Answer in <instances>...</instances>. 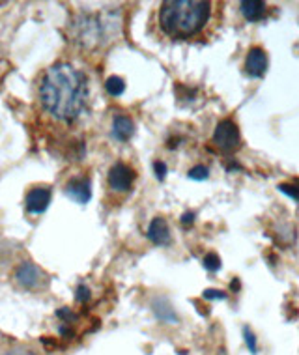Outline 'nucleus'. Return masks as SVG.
Returning <instances> with one entry per match:
<instances>
[{"label": "nucleus", "mask_w": 299, "mask_h": 355, "mask_svg": "<svg viewBox=\"0 0 299 355\" xmlns=\"http://www.w3.org/2000/svg\"><path fill=\"white\" fill-rule=\"evenodd\" d=\"M40 99L51 116L60 122H74L88 101V79L71 64H55L43 73Z\"/></svg>", "instance_id": "f257e3e1"}, {"label": "nucleus", "mask_w": 299, "mask_h": 355, "mask_svg": "<svg viewBox=\"0 0 299 355\" xmlns=\"http://www.w3.org/2000/svg\"><path fill=\"white\" fill-rule=\"evenodd\" d=\"M212 4L204 0H171L159 10V25L166 36L187 40L208 25Z\"/></svg>", "instance_id": "f03ea898"}, {"label": "nucleus", "mask_w": 299, "mask_h": 355, "mask_svg": "<svg viewBox=\"0 0 299 355\" xmlns=\"http://www.w3.org/2000/svg\"><path fill=\"white\" fill-rule=\"evenodd\" d=\"M214 144L223 152L230 153L236 152L241 144V135H239V129L234 120L225 118L215 125L214 131Z\"/></svg>", "instance_id": "7ed1b4c3"}, {"label": "nucleus", "mask_w": 299, "mask_h": 355, "mask_svg": "<svg viewBox=\"0 0 299 355\" xmlns=\"http://www.w3.org/2000/svg\"><path fill=\"white\" fill-rule=\"evenodd\" d=\"M109 185L112 191H118V193H126V191L131 189V185L135 182V171L129 165L118 161L114 165L110 166L109 171Z\"/></svg>", "instance_id": "20e7f679"}, {"label": "nucleus", "mask_w": 299, "mask_h": 355, "mask_svg": "<svg viewBox=\"0 0 299 355\" xmlns=\"http://www.w3.org/2000/svg\"><path fill=\"white\" fill-rule=\"evenodd\" d=\"M268 69V55L262 47H253L245 58V73L253 79H260Z\"/></svg>", "instance_id": "39448f33"}, {"label": "nucleus", "mask_w": 299, "mask_h": 355, "mask_svg": "<svg viewBox=\"0 0 299 355\" xmlns=\"http://www.w3.org/2000/svg\"><path fill=\"white\" fill-rule=\"evenodd\" d=\"M66 195L77 204H88L92 198V184L88 178H71L64 187Z\"/></svg>", "instance_id": "423d86ee"}, {"label": "nucleus", "mask_w": 299, "mask_h": 355, "mask_svg": "<svg viewBox=\"0 0 299 355\" xmlns=\"http://www.w3.org/2000/svg\"><path fill=\"white\" fill-rule=\"evenodd\" d=\"M51 204V187H36V189L28 191L25 198L26 211L32 215L43 214L49 208Z\"/></svg>", "instance_id": "0eeeda50"}, {"label": "nucleus", "mask_w": 299, "mask_h": 355, "mask_svg": "<svg viewBox=\"0 0 299 355\" xmlns=\"http://www.w3.org/2000/svg\"><path fill=\"white\" fill-rule=\"evenodd\" d=\"M17 281L21 286L28 288V290H34V288H40L43 284V273L42 270L37 268L36 263L25 262L21 263L17 268Z\"/></svg>", "instance_id": "6e6552de"}, {"label": "nucleus", "mask_w": 299, "mask_h": 355, "mask_svg": "<svg viewBox=\"0 0 299 355\" xmlns=\"http://www.w3.org/2000/svg\"><path fill=\"white\" fill-rule=\"evenodd\" d=\"M146 236L152 243H155L159 247H165L171 243V228H169V225H166V220L163 217H155L150 223Z\"/></svg>", "instance_id": "1a4fd4ad"}, {"label": "nucleus", "mask_w": 299, "mask_h": 355, "mask_svg": "<svg viewBox=\"0 0 299 355\" xmlns=\"http://www.w3.org/2000/svg\"><path fill=\"white\" fill-rule=\"evenodd\" d=\"M239 12L245 17V21L258 23V21H262L266 12H268V4L262 0H244L239 4Z\"/></svg>", "instance_id": "9d476101"}, {"label": "nucleus", "mask_w": 299, "mask_h": 355, "mask_svg": "<svg viewBox=\"0 0 299 355\" xmlns=\"http://www.w3.org/2000/svg\"><path fill=\"white\" fill-rule=\"evenodd\" d=\"M135 135V122L126 114H117L112 120V137L120 142H128Z\"/></svg>", "instance_id": "9b49d317"}, {"label": "nucleus", "mask_w": 299, "mask_h": 355, "mask_svg": "<svg viewBox=\"0 0 299 355\" xmlns=\"http://www.w3.org/2000/svg\"><path fill=\"white\" fill-rule=\"evenodd\" d=\"M152 311L155 314V318L161 320V322H165V324H176L178 316L174 313V309L165 297H157V300H153L152 303Z\"/></svg>", "instance_id": "f8f14e48"}, {"label": "nucleus", "mask_w": 299, "mask_h": 355, "mask_svg": "<svg viewBox=\"0 0 299 355\" xmlns=\"http://www.w3.org/2000/svg\"><path fill=\"white\" fill-rule=\"evenodd\" d=\"M105 90L112 96V98H118V96H122L126 92V80L122 77H118V75H112L109 79L105 80Z\"/></svg>", "instance_id": "ddd939ff"}, {"label": "nucleus", "mask_w": 299, "mask_h": 355, "mask_svg": "<svg viewBox=\"0 0 299 355\" xmlns=\"http://www.w3.org/2000/svg\"><path fill=\"white\" fill-rule=\"evenodd\" d=\"M202 263H204V268L208 271H212V273L221 270V258L217 252H208L206 257L202 258Z\"/></svg>", "instance_id": "4468645a"}, {"label": "nucleus", "mask_w": 299, "mask_h": 355, "mask_svg": "<svg viewBox=\"0 0 299 355\" xmlns=\"http://www.w3.org/2000/svg\"><path fill=\"white\" fill-rule=\"evenodd\" d=\"M187 176H189V180H195V182H204V180H208L210 168L204 165H196L187 172Z\"/></svg>", "instance_id": "2eb2a0df"}, {"label": "nucleus", "mask_w": 299, "mask_h": 355, "mask_svg": "<svg viewBox=\"0 0 299 355\" xmlns=\"http://www.w3.org/2000/svg\"><path fill=\"white\" fill-rule=\"evenodd\" d=\"M244 337H245V344H247V348H249L250 354H257L258 343H257V337H255V333H253L249 327H244Z\"/></svg>", "instance_id": "dca6fc26"}, {"label": "nucleus", "mask_w": 299, "mask_h": 355, "mask_svg": "<svg viewBox=\"0 0 299 355\" xmlns=\"http://www.w3.org/2000/svg\"><path fill=\"white\" fill-rule=\"evenodd\" d=\"M277 189L299 202V187L296 184H279V187H277Z\"/></svg>", "instance_id": "f3484780"}, {"label": "nucleus", "mask_w": 299, "mask_h": 355, "mask_svg": "<svg viewBox=\"0 0 299 355\" xmlns=\"http://www.w3.org/2000/svg\"><path fill=\"white\" fill-rule=\"evenodd\" d=\"M92 297V292L90 288L86 286V284H79L77 290H75V300L79 301V303H88Z\"/></svg>", "instance_id": "a211bd4d"}, {"label": "nucleus", "mask_w": 299, "mask_h": 355, "mask_svg": "<svg viewBox=\"0 0 299 355\" xmlns=\"http://www.w3.org/2000/svg\"><path fill=\"white\" fill-rule=\"evenodd\" d=\"M56 316H58V318H60L62 322H64V324H67V325H71L75 320H77V314L71 313V311H69L67 306H62V309H58V311H56Z\"/></svg>", "instance_id": "6ab92c4d"}, {"label": "nucleus", "mask_w": 299, "mask_h": 355, "mask_svg": "<svg viewBox=\"0 0 299 355\" xmlns=\"http://www.w3.org/2000/svg\"><path fill=\"white\" fill-rule=\"evenodd\" d=\"M204 300L215 301V300H226V294L223 290H214V288H210V290H204Z\"/></svg>", "instance_id": "aec40b11"}, {"label": "nucleus", "mask_w": 299, "mask_h": 355, "mask_svg": "<svg viewBox=\"0 0 299 355\" xmlns=\"http://www.w3.org/2000/svg\"><path fill=\"white\" fill-rule=\"evenodd\" d=\"M153 172H155L157 180H165L169 168H166V165L163 161H155V163H153Z\"/></svg>", "instance_id": "412c9836"}, {"label": "nucleus", "mask_w": 299, "mask_h": 355, "mask_svg": "<svg viewBox=\"0 0 299 355\" xmlns=\"http://www.w3.org/2000/svg\"><path fill=\"white\" fill-rule=\"evenodd\" d=\"M195 223V214L193 211H187V214L182 215V225H193Z\"/></svg>", "instance_id": "4be33fe9"}, {"label": "nucleus", "mask_w": 299, "mask_h": 355, "mask_svg": "<svg viewBox=\"0 0 299 355\" xmlns=\"http://www.w3.org/2000/svg\"><path fill=\"white\" fill-rule=\"evenodd\" d=\"M8 355H34V354H31V352H12V354H8Z\"/></svg>", "instance_id": "5701e85b"}, {"label": "nucleus", "mask_w": 299, "mask_h": 355, "mask_svg": "<svg viewBox=\"0 0 299 355\" xmlns=\"http://www.w3.org/2000/svg\"><path fill=\"white\" fill-rule=\"evenodd\" d=\"M293 184H296V185H298V187H299V182H293Z\"/></svg>", "instance_id": "b1692460"}]
</instances>
